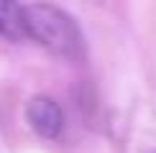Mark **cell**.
<instances>
[{"label":"cell","mask_w":156,"mask_h":153,"mask_svg":"<svg viewBox=\"0 0 156 153\" xmlns=\"http://www.w3.org/2000/svg\"><path fill=\"white\" fill-rule=\"evenodd\" d=\"M26 36L64 59H72L82 51V33L77 21L67 10L49 3L26 5Z\"/></svg>","instance_id":"1"},{"label":"cell","mask_w":156,"mask_h":153,"mask_svg":"<svg viewBox=\"0 0 156 153\" xmlns=\"http://www.w3.org/2000/svg\"><path fill=\"white\" fill-rule=\"evenodd\" d=\"M26 123L31 125V130L41 138H59L64 130V112L59 102L46 94H36L26 102Z\"/></svg>","instance_id":"2"},{"label":"cell","mask_w":156,"mask_h":153,"mask_svg":"<svg viewBox=\"0 0 156 153\" xmlns=\"http://www.w3.org/2000/svg\"><path fill=\"white\" fill-rule=\"evenodd\" d=\"M0 36L10 41H21L26 36V5L0 0Z\"/></svg>","instance_id":"3"},{"label":"cell","mask_w":156,"mask_h":153,"mask_svg":"<svg viewBox=\"0 0 156 153\" xmlns=\"http://www.w3.org/2000/svg\"><path fill=\"white\" fill-rule=\"evenodd\" d=\"M148 153H156V151H148Z\"/></svg>","instance_id":"4"}]
</instances>
